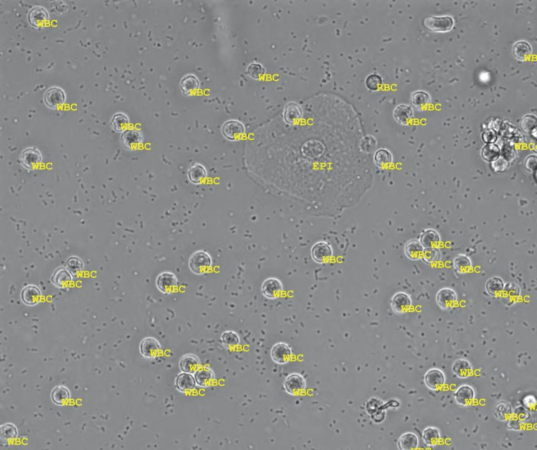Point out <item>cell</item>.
I'll return each instance as SVG.
<instances>
[{
	"mask_svg": "<svg viewBox=\"0 0 537 450\" xmlns=\"http://www.w3.org/2000/svg\"><path fill=\"white\" fill-rule=\"evenodd\" d=\"M213 261L207 252L198 251L194 252L190 257L189 265L190 270L194 274L203 275L210 271Z\"/></svg>",
	"mask_w": 537,
	"mask_h": 450,
	"instance_id": "cell-1",
	"label": "cell"
},
{
	"mask_svg": "<svg viewBox=\"0 0 537 450\" xmlns=\"http://www.w3.org/2000/svg\"><path fill=\"white\" fill-rule=\"evenodd\" d=\"M43 155L38 148L30 147L25 148L20 153V165L28 171L35 170L43 162Z\"/></svg>",
	"mask_w": 537,
	"mask_h": 450,
	"instance_id": "cell-2",
	"label": "cell"
},
{
	"mask_svg": "<svg viewBox=\"0 0 537 450\" xmlns=\"http://www.w3.org/2000/svg\"><path fill=\"white\" fill-rule=\"evenodd\" d=\"M425 27L431 32H449L454 26V21L450 16H428L424 20Z\"/></svg>",
	"mask_w": 537,
	"mask_h": 450,
	"instance_id": "cell-3",
	"label": "cell"
},
{
	"mask_svg": "<svg viewBox=\"0 0 537 450\" xmlns=\"http://www.w3.org/2000/svg\"><path fill=\"white\" fill-rule=\"evenodd\" d=\"M156 285L161 292L170 294L175 292L178 287V280L174 273L163 272L156 278Z\"/></svg>",
	"mask_w": 537,
	"mask_h": 450,
	"instance_id": "cell-4",
	"label": "cell"
},
{
	"mask_svg": "<svg viewBox=\"0 0 537 450\" xmlns=\"http://www.w3.org/2000/svg\"><path fill=\"white\" fill-rule=\"evenodd\" d=\"M66 101L64 90L59 87L49 88L44 93V101L48 108L56 110L64 105Z\"/></svg>",
	"mask_w": 537,
	"mask_h": 450,
	"instance_id": "cell-5",
	"label": "cell"
},
{
	"mask_svg": "<svg viewBox=\"0 0 537 450\" xmlns=\"http://www.w3.org/2000/svg\"><path fill=\"white\" fill-rule=\"evenodd\" d=\"M221 132L226 139L230 141H237L243 137L245 127L240 121L229 120L223 124L221 127Z\"/></svg>",
	"mask_w": 537,
	"mask_h": 450,
	"instance_id": "cell-6",
	"label": "cell"
},
{
	"mask_svg": "<svg viewBox=\"0 0 537 450\" xmlns=\"http://www.w3.org/2000/svg\"><path fill=\"white\" fill-rule=\"evenodd\" d=\"M143 140L142 132L137 129H127L122 132L121 142L126 149L135 150L139 149Z\"/></svg>",
	"mask_w": 537,
	"mask_h": 450,
	"instance_id": "cell-7",
	"label": "cell"
},
{
	"mask_svg": "<svg viewBox=\"0 0 537 450\" xmlns=\"http://www.w3.org/2000/svg\"><path fill=\"white\" fill-rule=\"evenodd\" d=\"M284 386L288 394L298 395L306 389V382L301 374L293 373L287 377Z\"/></svg>",
	"mask_w": 537,
	"mask_h": 450,
	"instance_id": "cell-8",
	"label": "cell"
},
{
	"mask_svg": "<svg viewBox=\"0 0 537 450\" xmlns=\"http://www.w3.org/2000/svg\"><path fill=\"white\" fill-rule=\"evenodd\" d=\"M312 256L313 259L318 264H325L332 259L333 251L329 244L325 242H320L313 247Z\"/></svg>",
	"mask_w": 537,
	"mask_h": 450,
	"instance_id": "cell-9",
	"label": "cell"
},
{
	"mask_svg": "<svg viewBox=\"0 0 537 450\" xmlns=\"http://www.w3.org/2000/svg\"><path fill=\"white\" fill-rule=\"evenodd\" d=\"M283 290L282 283L275 277L266 279L262 285V293L266 298L273 300L280 297Z\"/></svg>",
	"mask_w": 537,
	"mask_h": 450,
	"instance_id": "cell-10",
	"label": "cell"
},
{
	"mask_svg": "<svg viewBox=\"0 0 537 450\" xmlns=\"http://www.w3.org/2000/svg\"><path fill=\"white\" fill-rule=\"evenodd\" d=\"M457 301V293L452 288H443L437 293L436 302L440 308L445 310L452 309Z\"/></svg>",
	"mask_w": 537,
	"mask_h": 450,
	"instance_id": "cell-11",
	"label": "cell"
},
{
	"mask_svg": "<svg viewBox=\"0 0 537 450\" xmlns=\"http://www.w3.org/2000/svg\"><path fill=\"white\" fill-rule=\"evenodd\" d=\"M49 20V12L44 7H33L28 14V20L32 27L39 28L44 27Z\"/></svg>",
	"mask_w": 537,
	"mask_h": 450,
	"instance_id": "cell-12",
	"label": "cell"
},
{
	"mask_svg": "<svg viewBox=\"0 0 537 450\" xmlns=\"http://www.w3.org/2000/svg\"><path fill=\"white\" fill-rule=\"evenodd\" d=\"M271 357L275 363L286 364L291 360L292 350L289 345L285 343H278L273 346L271 351Z\"/></svg>",
	"mask_w": 537,
	"mask_h": 450,
	"instance_id": "cell-13",
	"label": "cell"
},
{
	"mask_svg": "<svg viewBox=\"0 0 537 450\" xmlns=\"http://www.w3.org/2000/svg\"><path fill=\"white\" fill-rule=\"evenodd\" d=\"M412 303L410 296L405 292L396 293L391 301L393 311L398 314L406 313L411 308Z\"/></svg>",
	"mask_w": 537,
	"mask_h": 450,
	"instance_id": "cell-14",
	"label": "cell"
},
{
	"mask_svg": "<svg viewBox=\"0 0 537 450\" xmlns=\"http://www.w3.org/2000/svg\"><path fill=\"white\" fill-rule=\"evenodd\" d=\"M445 378L444 374L438 369H431L425 376V383L430 389H440L444 386Z\"/></svg>",
	"mask_w": 537,
	"mask_h": 450,
	"instance_id": "cell-15",
	"label": "cell"
},
{
	"mask_svg": "<svg viewBox=\"0 0 537 450\" xmlns=\"http://www.w3.org/2000/svg\"><path fill=\"white\" fill-rule=\"evenodd\" d=\"M41 295L40 288L36 285H28L23 288L20 297L26 305L35 306L40 302Z\"/></svg>",
	"mask_w": 537,
	"mask_h": 450,
	"instance_id": "cell-16",
	"label": "cell"
},
{
	"mask_svg": "<svg viewBox=\"0 0 537 450\" xmlns=\"http://www.w3.org/2000/svg\"><path fill=\"white\" fill-rule=\"evenodd\" d=\"M72 281V274L64 267H59L52 275L51 282L57 287L67 288Z\"/></svg>",
	"mask_w": 537,
	"mask_h": 450,
	"instance_id": "cell-17",
	"label": "cell"
},
{
	"mask_svg": "<svg viewBox=\"0 0 537 450\" xmlns=\"http://www.w3.org/2000/svg\"><path fill=\"white\" fill-rule=\"evenodd\" d=\"M140 349L144 357L152 358L156 357L160 353L161 347L160 343L155 338L148 337L140 343Z\"/></svg>",
	"mask_w": 537,
	"mask_h": 450,
	"instance_id": "cell-18",
	"label": "cell"
},
{
	"mask_svg": "<svg viewBox=\"0 0 537 450\" xmlns=\"http://www.w3.org/2000/svg\"><path fill=\"white\" fill-rule=\"evenodd\" d=\"M283 116L287 123L293 124L302 118L303 110L298 104L290 102L286 105Z\"/></svg>",
	"mask_w": 537,
	"mask_h": 450,
	"instance_id": "cell-19",
	"label": "cell"
},
{
	"mask_svg": "<svg viewBox=\"0 0 537 450\" xmlns=\"http://www.w3.org/2000/svg\"><path fill=\"white\" fill-rule=\"evenodd\" d=\"M414 111L410 106L401 104L396 107L393 112V116L399 124L406 126L413 118Z\"/></svg>",
	"mask_w": 537,
	"mask_h": 450,
	"instance_id": "cell-20",
	"label": "cell"
},
{
	"mask_svg": "<svg viewBox=\"0 0 537 450\" xmlns=\"http://www.w3.org/2000/svg\"><path fill=\"white\" fill-rule=\"evenodd\" d=\"M180 87L185 95L190 96L199 89L200 82L195 75H187L182 79Z\"/></svg>",
	"mask_w": 537,
	"mask_h": 450,
	"instance_id": "cell-21",
	"label": "cell"
},
{
	"mask_svg": "<svg viewBox=\"0 0 537 450\" xmlns=\"http://www.w3.org/2000/svg\"><path fill=\"white\" fill-rule=\"evenodd\" d=\"M207 169L199 163H195L188 171V178L192 183H202L207 178Z\"/></svg>",
	"mask_w": 537,
	"mask_h": 450,
	"instance_id": "cell-22",
	"label": "cell"
},
{
	"mask_svg": "<svg viewBox=\"0 0 537 450\" xmlns=\"http://www.w3.org/2000/svg\"><path fill=\"white\" fill-rule=\"evenodd\" d=\"M425 249L421 242L417 240L409 241L406 244L405 252L408 258L412 260H418L423 257Z\"/></svg>",
	"mask_w": 537,
	"mask_h": 450,
	"instance_id": "cell-23",
	"label": "cell"
},
{
	"mask_svg": "<svg viewBox=\"0 0 537 450\" xmlns=\"http://www.w3.org/2000/svg\"><path fill=\"white\" fill-rule=\"evenodd\" d=\"M420 242L425 249L436 248L440 242L439 233L434 230H427L422 234Z\"/></svg>",
	"mask_w": 537,
	"mask_h": 450,
	"instance_id": "cell-24",
	"label": "cell"
},
{
	"mask_svg": "<svg viewBox=\"0 0 537 450\" xmlns=\"http://www.w3.org/2000/svg\"><path fill=\"white\" fill-rule=\"evenodd\" d=\"M474 397L473 389L468 386L460 387L455 394L456 402L461 406L470 405L473 402Z\"/></svg>",
	"mask_w": 537,
	"mask_h": 450,
	"instance_id": "cell-25",
	"label": "cell"
},
{
	"mask_svg": "<svg viewBox=\"0 0 537 450\" xmlns=\"http://www.w3.org/2000/svg\"><path fill=\"white\" fill-rule=\"evenodd\" d=\"M532 48L525 41H519L513 47V54L516 59L524 61L532 54Z\"/></svg>",
	"mask_w": 537,
	"mask_h": 450,
	"instance_id": "cell-26",
	"label": "cell"
},
{
	"mask_svg": "<svg viewBox=\"0 0 537 450\" xmlns=\"http://www.w3.org/2000/svg\"><path fill=\"white\" fill-rule=\"evenodd\" d=\"M110 124L113 131L118 133H122L126 131L129 126V119L126 114L117 113L112 117Z\"/></svg>",
	"mask_w": 537,
	"mask_h": 450,
	"instance_id": "cell-27",
	"label": "cell"
},
{
	"mask_svg": "<svg viewBox=\"0 0 537 450\" xmlns=\"http://www.w3.org/2000/svg\"><path fill=\"white\" fill-rule=\"evenodd\" d=\"M398 446L401 450H415L419 446V439L413 433L404 434L399 439Z\"/></svg>",
	"mask_w": 537,
	"mask_h": 450,
	"instance_id": "cell-28",
	"label": "cell"
},
{
	"mask_svg": "<svg viewBox=\"0 0 537 450\" xmlns=\"http://www.w3.org/2000/svg\"><path fill=\"white\" fill-rule=\"evenodd\" d=\"M374 161L377 167L387 169L392 165L393 156L388 150L380 149L375 152Z\"/></svg>",
	"mask_w": 537,
	"mask_h": 450,
	"instance_id": "cell-29",
	"label": "cell"
},
{
	"mask_svg": "<svg viewBox=\"0 0 537 450\" xmlns=\"http://www.w3.org/2000/svg\"><path fill=\"white\" fill-rule=\"evenodd\" d=\"M411 102L414 107L422 110L430 105L431 99L429 93L425 91L419 90L412 94Z\"/></svg>",
	"mask_w": 537,
	"mask_h": 450,
	"instance_id": "cell-30",
	"label": "cell"
},
{
	"mask_svg": "<svg viewBox=\"0 0 537 450\" xmlns=\"http://www.w3.org/2000/svg\"><path fill=\"white\" fill-rule=\"evenodd\" d=\"M200 361L194 355H187L180 361L181 370L185 373H194L200 367Z\"/></svg>",
	"mask_w": 537,
	"mask_h": 450,
	"instance_id": "cell-31",
	"label": "cell"
},
{
	"mask_svg": "<svg viewBox=\"0 0 537 450\" xmlns=\"http://www.w3.org/2000/svg\"><path fill=\"white\" fill-rule=\"evenodd\" d=\"M504 288L505 283L504 280L501 278L497 276L490 278L487 280L486 284L487 292L490 295L493 296L499 295L504 291Z\"/></svg>",
	"mask_w": 537,
	"mask_h": 450,
	"instance_id": "cell-32",
	"label": "cell"
},
{
	"mask_svg": "<svg viewBox=\"0 0 537 450\" xmlns=\"http://www.w3.org/2000/svg\"><path fill=\"white\" fill-rule=\"evenodd\" d=\"M196 382L192 374L182 373L176 379V386L179 391H188L194 389Z\"/></svg>",
	"mask_w": 537,
	"mask_h": 450,
	"instance_id": "cell-33",
	"label": "cell"
},
{
	"mask_svg": "<svg viewBox=\"0 0 537 450\" xmlns=\"http://www.w3.org/2000/svg\"><path fill=\"white\" fill-rule=\"evenodd\" d=\"M452 370L460 378H467L472 373V366L467 360H458L453 363Z\"/></svg>",
	"mask_w": 537,
	"mask_h": 450,
	"instance_id": "cell-34",
	"label": "cell"
},
{
	"mask_svg": "<svg viewBox=\"0 0 537 450\" xmlns=\"http://www.w3.org/2000/svg\"><path fill=\"white\" fill-rule=\"evenodd\" d=\"M51 398L56 404H66L70 398V392L66 387L58 386L54 387L51 392Z\"/></svg>",
	"mask_w": 537,
	"mask_h": 450,
	"instance_id": "cell-35",
	"label": "cell"
},
{
	"mask_svg": "<svg viewBox=\"0 0 537 450\" xmlns=\"http://www.w3.org/2000/svg\"><path fill=\"white\" fill-rule=\"evenodd\" d=\"M195 378L197 383L200 386L208 387L213 383L214 374L210 369L203 368L196 372Z\"/></svg>",
	"mask_w": 537,
	"mask_h": 450,
	"instance_id": "cell-36",
	"label": "cell"
},
{
	"mask_svg": "<svg viewBox=\"0 0 537 450\" xmlns=\"http://www.w3.org/2000/svg\"><path fill=\"white\" fill-rule=\"evenodd\" d=\"M423 440L425 444L429 447H434L440 441L439 432L436 428L430 427L423 432Z\"/></svg>",
	"mask_w": 537,
	"mask_h": 450,
	"instance_id": "cell-37",
	"label": "cell"
},
{
	"mask_svg": "<svg viewBox=\"0 0 537 450\" xmlns=\"http://www.w3.org/2000/svg\"><path fill=\"white\" fill-rule=\"evenodd\" d=\"M481 155L487 162H494L500 157V150L497 145L487 144L482 148Z\"/></svg>",
	"mask_w": 537,
	"mask_h": 450,
	"instance_id": "cell-38",
	"label": "cell"
},
{
	"mask_svg": "<svg viewBox=\"0 0 537 450\" xmlns=\"http://www.w3.org/2000/svg\"><path fill=\"white\" fill-rule=\"evenodd\" d=\"M453 265L456 270L460 273H466L470 271L472 266L471 262L469 257L465 255H459L453 260Z\"/></svg>",
	"mask_w": 537,
	"mask_h": 450,
	"instance_id": "cell-39",
	"label": "cell"
},
{
	"mask_svg": "<svg viewBox=\"0 0 537 450\" xmlns=\"http://www.w3.org/2000/svg\"><path fill=\"white\" fill-rule=\"evenodd\" d=\"M66 269L73 275L77 276L82 273L83 270V263L79 257H70L66 262Z\"/></svg>",
	"mask_w": 537,
	"mask_h": 450,
	"instance_id": "cell-40",
	"label": "cell"
},
{
	"mask_svg": "<svg viewBox=\"0 0 537 450\" xmlns=\"http://www.w3.org/2000/svg\"><path fill=\"white\" fill-rule=\"evenodd\" d=\"M422 258L427 264H435L440 261V258H441V254H440V251L437 248L426 249Z\"/></svg>",
	"mask_w": 537,
	"mask_h": 450,
	"instance_id": "cell-41",
	"label": "cell"
},
{
	"mask_svg": "<svg viewBox=\"0 0 537 450\" xmlns=\"http://www.w3.org/2000/svg\"><path fill=\"white\" fill-rule=\"evenodd\" d=\"M521 128L527 133L531 134L537 130V118L533 115L524 117L521 123Z\"/></svg>",
	"mask_w": 537,
	"mask_h": 450,
	"instance_id": "cell-42",
	"label": "cell"
},
{
	"mask_svg": "<svg viewBox=\"0 0 537 450\" xmlns=\"http://www.w3.org/2000/svg\"><path fill=\"white\" fill-rule=\"evenodd\" d=\"M221 341L224 345L229 347H234L238 345L240 340L238 335L233 331H226L221 335Z\"/></svg>",
	"mask_w": 537,
	"mask_h": 450,
	"instance_id": "cell-43",
	"label": "cell"
},
{
	"mask_svg": "<svg viewBox=\"0 0 537 450\" xmlns=\"http://www.w3.org/2000/svg\"><path fill=\"white\" fill-rule=\"evenodd\" d=\"M17 435V429L12 424L6 423L1 426V436L2 438L13 439L16 438Z\"/></svg>",
	"mask_w": 537,
	"mask_h": 450,
	"instance_id": "cell-44",
	"label": "cell"
},
{
	"mask_svg": "<svg viewBox=\"0 0 537 450\" xmlns=\"http://www.w3.org/2000/svg\"><path fill=\"white\" fill-rule=\"evenodd\" d=\"M377 145V140L374 137L366 136L361 140L360 147L362 152L371 153L375 151Z\"/></svg>",
	"mask_w": 537,
	"mask_h": 450,
	"instance_id": "cell-45",
	"label": "cell"
},
{
	"mask_svg": "<svg viewBox=\"0 0 537 450\" xmlns=\"http://www.w3.org/2000/svg\"><path fill=\"white\" fill-rule=\"evenodd\" d=\"M382 78L377 74H372L367 77L366 86L369 90L375 91L379 90L382 85Z\"/></svg>",
	"mask_w": 537,
	"mask_h": 450,
	"instance_id": "cell-46",
	"label": "cell"
},
{
	"mask_svg": "<svg viewBox=\"0 0 537 450\" xmlns=\"http://www.w3.org/2000/svg\"><path fill=\"white\" fill-rule=\"evenodd\" d=\"M247 72L252 79L259 80L265 74V70L262 65L252 63L247 67Z\"/></svg>",
	"mask_w": 537,
	"mask_h": 450,
	"instance_id": "cell-47",
	"label": "cell"
},
{
	"mask_svg": "<svg viewBox=\"0 0 537 450\" xmlns=\"http://www.w3.org/2000/svg\"><path fill=\"white\" fill-rule=\"evenodd\" d=\"M492 163V168L497 173H504L509 168V163L504 158L500 157Z\"/></svg>",
	"mask_w": 537,
	"mask_h": 450,
	"instance_id": "cell-48",
	"label": "cell"
},
{
	"mask_svg": "<svg viewBox=\"0 0 537 450\" xmlns=\"http://www.w3.org/2000/svg\"><path fill=\"white\" fill-rule=\"evenodd\" d=\"M482 139L487 144H494L498 139L497 132L493 129H487L482 133Z\"/></svg>",
	"mask_w": 537,
	"mask_h": 450,
	"instance_id": "cell-49",
	"label": "cell"
},
{
	"mask_svg": "<svg viewBox=\"0 0 537 450\" xmlns=\"http://www.w3.org/2000/svg\"><path fill=\"white\" fill-rule=\"evenodd\" d=\"M537 157L532 155L527 158L526 167L529 171H535L537 169Z\"/></svg>",
	"mask_w": 537,
	"mask_h": 450,
	"instance_id": "cell-50",
	"label": "cell"
}]
</instances>
